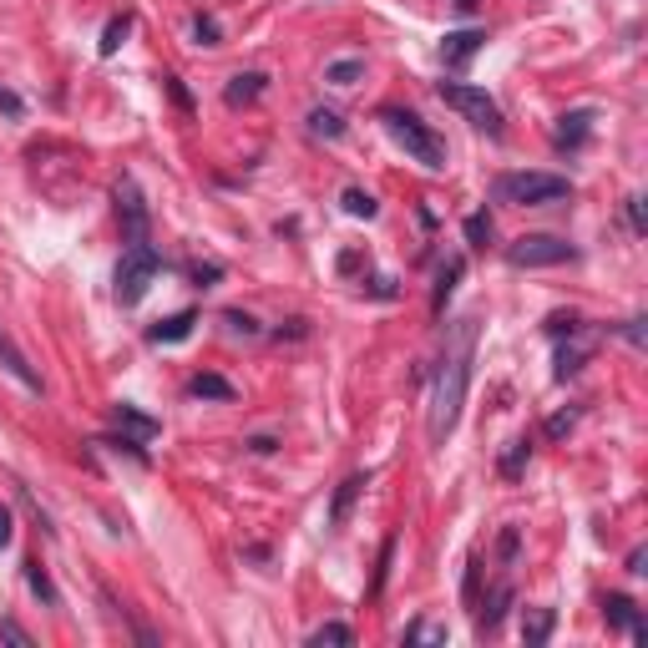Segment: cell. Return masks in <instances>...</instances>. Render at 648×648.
I'll use <instances>...</instances> for the list:
<instances>
[{"label":"cell","instance_id":"obj_4","mask_svg":"<svg viewBox=\"0 0 648 648\" xmlns=\"http://www.w3.org/2000/svg\"><path fill=\"white\" fill-rule=\"evenodd\" d=\"M436 97L446 102V107H456L476 132H486V137H502L507 132V117H502V102L486 92V87H471V81H441L436 87Z\"/></svg>","mask_w":648,"mask_h":648},{"label":"cell","instance_id":"obj_2","mask_svg":"<svg viewBox=\"0 0 648 648\" xmlns=\"http://www.w3.org/2000/svg\"><path fill=\"white\" fill-rule=\"evenodd\" d=\"M380 127L405 147V152H411L416 162H421V168H431V173H441L446 168V142L416 117V112H405V107H380Z\"/></svg>","mask_w":648,"mask_h":648},{"label":"cell","instance_id":"obj_36","mask_svg":"<svg viewBox=\"0 0 648 648\" xmlns=\"http://www.w3.org/2000/svg\"><path fill=\"white\" fill-rule=\"evenodd\" d=\"M573 426H578V411H557V416L547 421V436H552V441H562Z\"/></svg>","mask_w":648,"mask_h":648},{"label":"cell","instance_id":"obj_29","mask_svg":"<svg viewBox=\"0 0 648 648\" xmlns=\"http://www.w3.org/2000/svg\"><path fill=\"white\" fill-rule=\"evenodd\" d=\"M466 243H471V249H486V243H492V218L471 213V218H466Z\"/></svg>","mask_w":648,"mask_h":648},{"label":"cell","instance_id":"obj_33","mask_svg":"<svg viewBox=\"0 0 648 648\" xmlns=\"http://www.w3.org/2000/svg\"><path fill=\"white\" fill-rule=\"evenodd\" d=\"M193 36H198V46H218L223 41V31H218L213 16H193Z\"/></svg>","mask_w":648,"mask_h":648},{"label":"cell","instance_id":"obj_31","mask_svg":"<svg viewBox=\"0 0 648 648\" xmlns=\"http://www.w3.org/2000/svg\"><path fill=\"white\" fill-rule=\"evenodd\" d=\"M223 324H228L233 335H243V340H254V335L264 330V324H259L254 314H243V309H228V314H223Z\"/></svg>","mask_w":648,"mask_h":648},{"label":"cell","instance_id":"obj_11","mask_svg":"<svg viewBox=\"0 0 648 648\" xmlns=\"http://www.w3.org/2000/svg\"><path fill=\"white\" fill-rule=\"evenodd\" d=\"M486 46V31H476V26H466V31H446V41H441V61L451 66V71H461V66H471V56Z\"/></svg>","mask_w":648,"mask_h":648},{"label":"cell","instance_id":"obj_10","mask_svg":"<svg viewBox=\"0 0 648 648\" xmlns=\"http://www.w3.org/2000/svg\"><path fill=\"white\" fill-rule=\"evenodd\" d=\"M0 370H6V375H16V380H21L31 395H41V390H46V385H41V370L26 360V350H21V345L6 335V330H0Z\"/></svg>","mask_w":648,"mask_h":648},{"label":"cell","instance_id":"obj_26","mask_svg":"<svg viewBox=\"0 0 648 648\" xmlns=\"http://www.w3.org/2000/svg\"><path fill=\"white\" fill-rule=\"evenodd\" d=\"M127 36H132V16L122 11V16H112V21H107V31H102V46H97V51H102V56H117Z\"/></svg>","mask_w":648,"mask_h":648},{"label":"cell","instance_id":"obj_20","mask_svg":"<svg viewBox=\"0 0 648 648\" xmlns=\"http://www.w3.org/2000/svg\"><path fill=\"white\" fill-rule=\"evenodd\" d=\"M588 355H593V345H562V350H557V365H552V380H573V375L588 365Z\"/></svg>","mask_w":648,"mask_h":648},{"label":"cell","instance_id":"obj_41","mask_svg":"<svg viewBox=\"0 0 648 648\" xmlns=\"http://www.w3.org/2000/svg\"><path fill=\"white\" fill-rule=\"evenodd\" d=\"M623 340H628L633 350H643V319H628V324H623Z\"/></svg>","mask_w":648,"mask_h":648},{"label":"cell","instance_id":"obj_27","mask_svg":"<svg viewBox=\"0 0 648 648\" xmlns=\"http://www.w3.org/2000/svg\"><path fill=\"white\" fill-rule=\"evenodd\" d=\"M324 643H355V628H345V623H319L314 633H309V648H324Z\"/></svg>","mask_w":648,"mask_h":648},{"label":"cell","instance_id":"obj_6","mask_svg":"<svg viewBox=\"0 0 648 648\" xmlns=\"http://www.w3.org/2000/svg\"><path fill=\"white\" fill-rule=\"evenodd\" d=\"M578 243H567L557 233H522L517 243H507V264L512 269H557V264H578Z\"/></svg>","mask_w":648,"mask_h":648},{"label":"cell","instance_id":"obj_8","mask_svg":"<svg viewBox=\"0 0 648 648\" xmlns=\"http://www.w3.org/2000/svg\"><path fill=\"white\" fill-rule=\"evenodd\" d=\"M107 421H112V431H117V436L142 441V446L162 436V421H157V416H147V411H137V405H127V400H117V405H112Z\"/></svg>","mask_w":648,"mask_h":648},{"label":"cell","instance_id":"obj_30","mask_svg":"<svg viewBox=\"0 0 648 648\" xmlns=\"http://www.w3.org/2000/svg\"><path fill=\"white\" fill-rule=\"evenodd\" d=\"M390 557H395V537L380 542V562H375V583H370V598L385 593V578H390Z\"/></svg>","mask_w":648,"mask_h":648},{"label":"cell","instance_id":"obj_13","mask_svg":"<svg viewBox=\"0 0 648 648\" xmlns=\"http://www.w3.org/2000/svg\"><path fill=\"white\" fill-rule=\"evenodd\" d=\"M193 324H198V309H178V314H168V319H157L152 330H147V340H152V345H183V340L193 335Z\"/></svg>","mask_w":648,"mask_h":648},{"label":"cell","instance_id":"obj_21","mask_svg":"<svg viewBox=\"0 0 648 648\" xmlns=\"http://www.w3.org/2000/svg\"><path fill=\"white\" fill-rule=\"evenodd\" d=\"M542 335H552V340H573V335H583V314L578 309H557V314H547V324H542Z\"/></svg>","mask_w":648,"mask_h":648},{"label":"cell","instance_id":"obj_28","mask_svg":"<svg viewBox=\"0 0 648 648\" xmlns=\"http://www.w3.org/2000/svg\"><path fill=\"white\" fill-rule=\"evenodd\" d=\"M340 203H345V213H350V218H375V213H380V203H375L365 188H345V198H340Z\"/></svg>","mask_w":648,"mask_h":648},{"label":"cell","instance_id":"obj_19","mask_svg":"<svg viewBox=\"0 0 648 648\" xmlns=\"http://www.w3.org/2000/svg\"><path fill=\"white\" fill-rule=\"evenodd\" d=\"M552 628H557V613H552V608H527V613H522V638H527V648H542V643L552 638Z\"/></svg>","mask_w":648,"mask_h":648},{"label":"cell","instance_id":"obj_25","mask_svg":"<svg viewBox=\"0 0 648 648\" xmlns=\"http://www.w3.org/2000/svg\"><path fill=\"white\" fill-rule=\"evenodd\" d=\"M26 588L46 603V608H56V588H51V578H46V567H41V557H26Z\"/></svg>","mask_w":648,"mask_h":648},{"label":"cell","instance_id":"obj_1","mask_svg":"<svg viewBox=\"0 0 648 648\" xmlns=\"http://www.w3.org/2000/svg\"><path fill=\"white\" fill-rule=\"evenodd\" d=\"M476 340H481L476 314H461V319L446 324V345H441L436 380H431V416H426L431 446H446L456 421H461V405H466V390H471V365H476Z\"/></svg>","mask_w":648,"mask_h":648},{"label":"cell","instance_id":"obj_22","mask_svg":"<svg viewBox=\"0 0 648 648\" xmlns=\"http://www.w3.org/2000/svg\"><path fill=\"white\" fill-rule=\"evenodd\" d=\"M360 76H365V61H360V56H345V61L324 66V81H330V87H355Z\"/></svg>","mask_w":648,"mask_h":648},{"label":"cell","instance_id":"obj_42","mask_svg":"<svg viewBox=\"0 0 648 648\" xmlns=\"http://www.w3.org/2000/svg\"><path fill=\"white\" fill-rule=\"evenodd\" d=\"M0 112H11V117H21V97H16V92H6V87H0Z\"/></svg>","mask_w":648,"mask_h":648},{"label":"cell","instance_id":"obj_45","mask_svg":"<svg viewBox=\"0 0 648 648\" xmlns=\"http://www.w3.org/2000/svg\"><path fill=\"white\" fill-rule=\"evenodd\" d=\"M451 6H456L461 16H471V11H476V0H451Z\"/></svg>","mask_w":648,"mask_h":648},{"label":"cell","instance_id":"obj_14","mask_svg":"<svg viewBox=\"0 0 648 648\" xmlns=\"http://www.w3.org/2000/svg\"><path fill=\"white\" fill-rule=\"evenodd\" d=\"M365 486H370V471H355V476H345V481L335 486V502H330V527H345V522H350V507L360 502Z\"/></svg>","mask_w":648,"mask_h":648},{"label":"cell","instance_id":"obj_23","mask_svg":"<svg viewBox=\"0 0 648 648\" xmlns=\"http://www.w3.org/2000/svg\"><path fill=\"white\" fill-rule=\"evenodd\" d=\"M309 132L324 137V142H340V137H345V122H340V112H330V107H314V112H309Z\"/></svg>","mask_w":648,"mask_h":648},{"label":"cell","instance_id":"obj_39","mask_svg":"<svg viewBox=\"0 0 648 648\" xmlns=\"http://www.w3.org/2000/svg\"><path fill=\"white\" fill-rule=\"evenodd\" d=\"M628 228H633V233H648V218H643V198H628Z\"/></svg>","mask_w":648,"mask_h":648},{"label":"cell","instance_id":"obj_18","mask_svg":"<svg viewBox=\"0 0 648 648\" xmlns=\"http://www.w3.org/2000/svg\"><path fill=\"white\" fill-rule=\"evenodd\" d=\"M188 395H193V400H238L233 380H223V375H213V370L193 375V380H188Z\"/></svg>","mask_w":648,"mask_h":648},{"label":"cell","instance_id":"obj_16","mask_svg":"<svg viewBox=\"0 0 648 648\" xmlns=\"http://www.w3.org/2000/svg\"><path fill=\"white\" fill-rule=\"evenodd\" d=\"M507 608H512V583H497L492 598H486L481 613H476V633H481V638H486V633H497L502 618H507Z\"/></svg>","mask_w":648,"mask_h":648},{"label":"cell","instance_id":"obj_35","mask_svg":"<svg viewBox=\"0 0 648 648\" xmlns=\"http://www.w3.org/2000/svg\"><path fill=\"white\" fill-rule=\"evenodd\" d=\"M0 643H16V648H31V633L11 618H0Z\"/></svg>","mask_w":648,"mask_h":648},{"label":"cell","instance_id":"obj_24","mask_svg":"<svg viewBox=\"0 0 648 648\" xmlns=\"http://www.w3.org/2000/svg\"><path fill=\"white\" fill-rule=\"evenodd\" d=\"M527 461H532V441H527V436H522V441H512V446H507V451H502V461H497V471H502V476H507V481H517V476H522V466H527Z\"/></svg>","mask_w":648,"mask_h":648},{"label":"cell","instance_id":"obj_12","mask_svg":"<svg viewBox=\"0 0 648 648\" xmlns=\"http://www.w3.org/2000/svg\"><path fill=\"white\" fill-rule=\"evenodd\" d=\"M603 618H608V628H628L638 643H648V623H643V613H638V603H633V598L608 593V598H603Z\"/></svg>","mask_w":648,"mask_h":648},{"label":"cell","instance_id":"obj_5","mask_svg":"<svg viewBox=\"0 0 648 648\" xmlns=\"http://www.w3.org/2000/svg\"><path fill=\"white\" fill-rule=\"evenodd\" d=\"M157 274H162V254L152 249V243H127V254H122V264H117V274H112L117 304H122V309L142 304L147 289L157 284Z\"/></svg>","mask_w":648,"mask_h":648},{"label":"cell","instance_id":"obj_17","mask_svg":"<svg viewBox=\"0 0 648 648\" xmlns=\"http://www.w3.org/2000/svg\"><path fill=\"white\" fill-rule=\"evenodd\" d=\"M461 274H466V259H461V254H451V259L436 269V289H431V309H436V314H446V299L456 294Z\"/></svg>","mask_w":648,"mask_h":648},{"label":"cell","instance_id":"obj_7","mask_svg":"<svg viewBox=\"0 0 648 648\" xmlns=\"http://www.w3.org/2000/svg\"><path fill=\"white\" fill-rule=\"evenodd\" d=\"M117 218H122V238H127V243H147L152 213H147V198H142V188H137L132 178L117 183Z\"/></svg>","mask_w":648,"mask_h":648},{"label":"cell","instance_id":"obj_37","mask_svg":"<svg viewBox=\"0 0 648 648\" xmlns=\"http://www.w3.org/2000/svg\"><path fill=\"white\" fill-rule=\"evenodd\" d=\"M517 547H522V532H517V527H507V532H502V542H497L502 562H512V557H517Z\"/></svg>","mask_w":648,"mask_h":648},{"label":"cell","instance_id":"obj_34","mask_svg":"<svg viewBox=\"0 0 648 648\" xmlns=\"http://www.w3.org/2000/svg\"><path fill=\"white\" fill-rule=\"evenodd\" d=\"M218 279H223V264H213V259H208V264H193V284H198V289H213Z\"/></svg>","mask_w":648,"mask_h":648},{"label":"cell","instance_id":"obj_9","mask_svg":"<svg viewBox=\"0 0 648 648\" xmlns=\"http://www.w3.org/2000/svg\"><path fill=\"white\" fill-rule=\"evenodd\" d=\"M593 122H598V112L593 107H578V112H562L557 117V132H552V142H557V152H578L588 137H593Z\"/></svg>","mask_w":648,"mask_h":648},{"label":"cell","instance_id":"obj_15","mask_svg":"<svg viewBox=\"0 0 648 648\" xmlns=\"http://www.w3.org/2000/svg\"><path fill=\"white\" fill-rule=\"evenodd\" d=\"M264 87H269V76L264 71H238L228 87H223V102L228 107H249V102H259L264 97Z\"/></svg>","mask_w":648,"mask_h":648},{"label":"cell","instance_id":"obj_43","mask_svg":"<svg viewBox=\"0 0 648 648\" xmlns=\"http://www.w3.org/2000/svg\"><path fill=\"white\" fill-rule=\"evenodd\" d=\"M274 446H279V441H274V436H254V441H249V451H254V456H269V451H274Z\"/></svg>","mask_w":648,"mask_h":648},{"label":"cell","instance_id":"obj_44","mask_svg":"<svg viewBox=\"0 0 648 648\" xmlns=\"http://www.w3.org/2000/svg\"><path fill=\"white\" fill-rule=\"evenodd\" d=\"M628 573H633V578L643 573V547H633V552H628Z\"/></svg>","mask_w":648,"mask_h":648},{"label":"cell","instance_id":"obj_3","mask_svg":"<svg viewBox=\"0 0 648 648\" xmlns=\"http://www.w3.org/2000/svg\"><path fill=\"white\" fill-rule=\"evenodd\" d=\"M492 193H497V203H512V208H552V203L573 198V183L557 173H502L492 183Z\"/></svg>","mask_w":648,"mask_h":648},{"label":"cell","instance_id":"obj_32","mask_svg":"<svg viewBox=\"0 0 648 648\" xmlns=\"http://www.w3.org/2000/svg\"><path fill=\"white\" fill-rule=\"evenodd\" d=\"M405 643H446V628L441 623H411V628H405Z\"/></svg>","mask_w":648,"mask_h":648},{"label":"cell","instance_id":"obj_38","mask_svg":"<svg viewBox=\"0 0 648 648\" xmlns=\"http://www.w3.org/2000/svg\"><path fill=\"white\" fill-rule=\"evenodd\" d=\"M16 542V517H11V507H0V552H6Z\"/></svg>","mask_w":648,"mask_h":648},{"label":"cell","instance_id":"obj_40","mask_svg":"<svg viewBox=\"0 0 648 648\" xmlns=\"http://www.w3.org/2000/svg\"><path fill=\"white\" fill-rule=\"evenodd\" d=\"M162 81H168V92H173V102H178V107L188 112V107H193V97H188V87H183V81H178V76H162Z\"/></svg>","mask_w":648,"mask_h":648}]
</instances>
